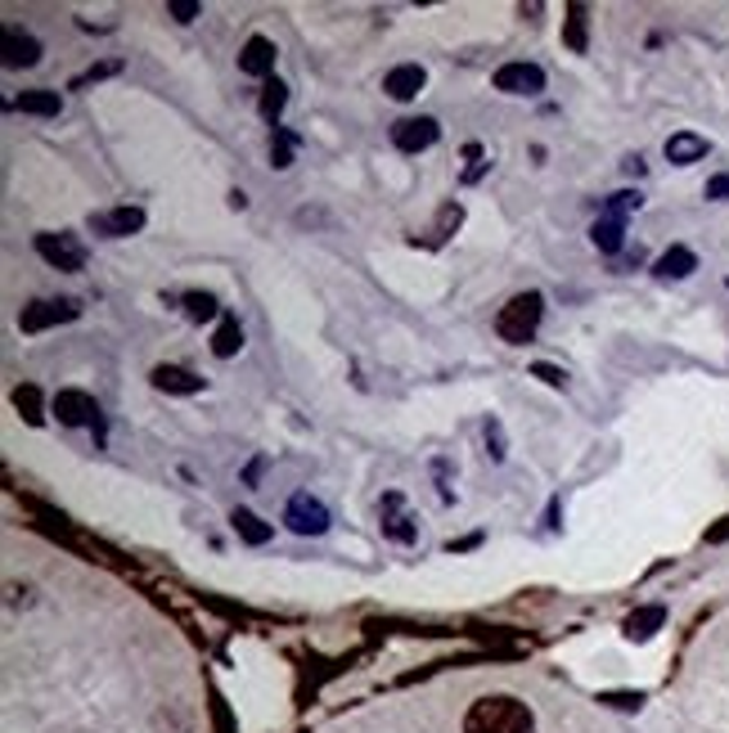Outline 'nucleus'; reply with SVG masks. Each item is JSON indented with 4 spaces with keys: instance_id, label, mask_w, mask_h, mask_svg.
<instances>
[{
    "instance_id": "nucleus-18",
    "label": "nucleus",
    "mask_w": 729,
    "mask_h": 733,
    "mask_svg": "<svg viewBox=\"0 0 729 733\" xmlns=\"http://www.w3.org/2000/svg\"><path fill=\"white\" fill-rule=\"evenodd\" d=\"M64 100L59 91H23L19 95V113H32V117H59Z\"/></svg>"
},
{
    "instance_id": "nucleus-21",
    "label": "nucleus",
    "mask_w": 729,
    "mask_h": 733,
    "mask_svg": "<svg viewBox=\"0 0 729 733\" xmlns=\"http://www.w3.org/2000/svg\"><path fill=\"white\" fill-rule=\"evenodd\" d=\"M563 41H568V50H572V55H585V5H568Z\"/></svg>"
},
{
    "instance_id": "nucleus-16",
    "label": "nucleus",
    "mask_w": 729,
    "mask_h": 733,
    "mask_svg": "<svg viewBox=\"0 0 729 733\" xmlns=\"http://www.w3.org/2000/svg\"><path fill=\"white\" fill-rule=\"evenodd\" d=\"M590 239H594L599 252H622V243H626V221L613 217V211H604V217L590 226Z\"/></svg>"
},
{
    "instance_id": "nucleus-5",
    "label": "nucleus",
    "mask_w": 729,
    "mask_h": 733,
    "mask_svg": "<svg viewBox=\"0 0 729 733\" xmlns=\"http://www.w3.org/2000/svg\"><path fill=\"white\" fill-rule=\"evenodd\" d=\"M36 252H41V262L64 271V275H77L86 266V252L72 234H36Z\"/></svg>"
},
{
    "instance_id": "nucleus-20",
    "label": "nucleus",
    "mask_w": 729,
    "mask_h": 733,
    "mask_svg": "<svg viewBox=\"0 0 729 733\" xmlns=\"http://www.w3.org/2000/svg\"><path fill=\"white\" fill-rule=\"evenodd\" d=\"M230 523H235L239 540H248V545H266V540H271V527H266L257 513H248V508H235V517H230Z\"/></svg>"
},
{
    "instance_id": "nucleus-33",
    "label": "nucleus",
    "mask_w": 729,
    "mask_h": 733,
    "mask_svg": "<svg viewBox=\"0 0 729 733\" xmlns=\"http://www.w3.org/2000/svg\"><path fill=\"white\" fill-rule=\"evenodd\" d=\"M171 14H176L181 23H190L198 14V5H194V0H171Z\"/></svg>"
},
{
    "instance_id": "nucleus-4",
    "label": "nucleus",
    "mask_w": 729,
    "mask_h": 733,
    "mask_svg": "<svg viewBox=\"0 0 729 733\" xmlns=\"http://www.w3.org/2000/svg\"><path fill=\"white\" fill-rule=\"evenodd\" d=\"M81 316V301L72 297H59V301H32V307H23L19 316V329L23 333H41V329H55V324H68Z\"/></svg>"
},
{
    "instance_id": "nucleus-14",
    "label": "nucleus",
    "mask_w": 729,
    "mask_h": 733,
    "mask_svg": "<svg viewBox=\"0 0 729 733\" xmlns=\"http://www.w3.org/2000/svg\"><path fill=\"white\" fill-rule=\"evenodd\" d=\"M41 59V41L19 32V27H5V64L10 68H32Z\"/></svg>"
},
{
    "instance_id": "nucleus-24",
    "label": "nucleus",
    "mask_w": 729,
    "mask_h": 733,
    "mask_svg": "<svg viewBox=\"0 0 729 733\" xmlns=\"http://www.w3.org/2000/svg\"><path fill=\"white\" fill-rule=\"evenodd\" d=\"M185 316L190 320H212V316H217V297H212V293H185Z\"/></svg>"
},
{
    "instance_id": "nucleus-31",
    "label": "nucleus",
    "mask_w": 729,
    "mask_h": 733,
    "mask_svg": "<svg viewBox=\"0 0 729 733\" xmlns=\"http://www.w3.org/2000/svg\"><path fill=\"white\" fill-rule=\"evenodd\" d=\"M487 446H491V459H504V433L496 419H487Z\"/></svg>"
},
{
    "instance_id": "nucleus-8",
    "label": "nucleus",
    "mask_w": 729,
    "mask_h": 733,
    "mask_svg": "<svg viewBox=\"0 0 729 733\" xmlns=\"http://www.w3.org/2000/svg\"><path fill=\"white\" fill-rule=\"evenodd\" d=\"M91 230L104 239H126L145 230V211L140 207H113V211H91Z\"/></svg>"
},
{
    "instance_id": "nucleus-27",
    "label": "nucleus",
    "mask_w": 729,
    "mask_h": 733,
    "mask_svg": "<svg viewBox=\"0 0 729 733\" xmlns=\"http://www.w3.org/2000/svg\"><path fill=\"white\" fill-rule=\"evenodd\" d=\"M113 72H122V64H117V59H104V64H95V68L77 72V77H72V91H86V85H95V81H104V77H113Z\"/></svg>"
},
{
    "instance_id": "nucleus-23",
    "label": "nucleus",
    "mask_w": 729,
    "mask_h": 733,
    "mask_svg": "<svg viewBox=\"0 0 729 733\" xmlns=\"http://www.w3.org/2000/svg\"><path fill=\"white\" fill-rule=\"evenodd\" d=\"M284 104H288V85L284 81H266V91H262V117L266 122H280V113H284Z\"/></svg>"
},
{
    "instance_id": "nucleus-32",
    "label": "nucleus",
    "mask_w": 729,
    "mask_h": 733,
    "mask_svg": "<svg viewBox=\"0 0 729 733\" xmlns=\"http://www.w3.org/2000/svg\"><path fill=\"white\" fill-rule=\"evenodd\" d=\"M707 198H729V171H725V176H711V181H707Z\"/></svg>"
},
{
    "instance_id": "nucleus-29",
    "label": "nucleus",
    "mask_w": 729,
    "mask_h": 733,
    "mask_svg": "<svg viewBox=\"0 0 729 733\" xmlns=\"http://www.w3.org/2000/svg\"><path fill=\"white\" fill-rule=\"evenodd\" d=\"M639 203H645V198H639L635 190H622V194H613L608 211H613V217H622V221H626V211H639Z\"/></svg>"
},
{
    "instance_id": "nucleus-6",
    "label": "nucleus",
    "mask_w": 729,
    "mask_h": 733,
    "mask_svg": "<svg viewBox=\"0 0 729 733\" xmlns=\"http://www.w3.org/2000/svg\"><path fill=\"white\" fill-rule=\"evenodd\" d=\"M437 136H442L437 117H401V122L392 126V145H397L401 153H423V149H433Z\"/></svg>"
},
{
    "instance_id": "nucleus-28",
    "label": "nucleus",
    "mask_w": 729,
    "mask_h": 733,
    "mask_svg": "<svg viewBox=\"0 0 729 733\" xmlns=\"http://www.w3.org/2000/svg\"><path fill=\"white\" fill-rule=\"evenodd\" d=\"M459 221H464V207H459V203H446V207H442V217H437V234H433V243H442Z\"/></svg>"
},
{
    "instance_id": "nucleus-17",
    "label": "nucleus",
    "mask_w": 729,
    "mask_h": 733,
    "mask_svg": "<svg viewBox=\"0 0 729 733\" xmlns=\"http://www.w3.org/2000/svg\"><path fill=\"white\" fill-rule=\"evenodd\" d=\"M707 140L703 136H694V131H680V136H671L667 140V158L675 162V167H690V162H698V158H707Z\"/></svg>"
},
{
    "instance_id": "nucleus-11",
    "label": "nucleus",
    "mask_w": 729,
    "mask_h": 733,
    "mask_svg": "<svg viewBox=\"0 0 729 733\" xmlns=\"http://www.w3.org/2000/svg\"><path fill=\"white\" fill-rule=\"evenodd\" d=\"M383 536L397 540V545H410V540L419 536L414 517L401 513V495H397V491H392V495H383Z\"/></svg>"
},
{
    "instance_id": "nucleus-26",
    "label": "nucleus",
    "mask_w": 729,
    "mask_h": 733,
    "mask_svg": "<svg viewBox=\"0 0 729 733\" xmlns=\"http://www.w3.org/2000/svg\"><path fill=\"white\" fill-rule=\"evenodd\" d=\"M293 136L288 131H280V126H275V136H271V167L275 171H284V167H293Z\"/></svg>"
},
{
    "instance_id": "nucleus-12",
    "label": "nucleus",
    "mask_w": 729,
    "mask_h": 733,
    "mask_svg": "<svg viewBox=\"0 0 729 733\" xmlns=\"http://www.w3.org/2000/svg\"><path fill=\"white\" fill-rule=\"evenodd\" d=\"M149 378H153L158 392H171V397H194V392H203V378L190 374V369H181V365H158Z\"/></svg>"
},
{
    "instance_id": "nucleus-10",
    "label": "nucleus",
    "mask_w": 729,
    "mask_h": 733,
    "mask_svg": "<svg viewBox=\"0 0 729 733\" xmlns=\"http://www.w3.org/2000/svg\"><path fill=\"white\" fill-rule=\"evenodd\" d=\"M275 59H280L275 41H271V36H252L248 46L239 50V72H248V77H271V72H275Z\"/></svg>"
},
{
    "instance_id": "nucleus-30",
    "label": "nucleus",
    "mask_w": 729,
    "mask_h": 733,
    "mask_svg": "<svg viewBox=\"0 0 729 733\" xmlns=\"http://www.w3.org/2000/svg\"><path fill=\"white\" fill-rule=\"evenodd\" d=\"M532 374H536L540 382H549V387H563V382H568V374H563V369H554V365H545V360H540V365H532Z\"/></svg>"
},
{
    "instance_id": "nucleus-13",
    "label": "nucleus",
    "mask_w": 729,
    "mask_h": 733,
    "mask_svg": "<svg viewBox=\"0 0 729 733\" xmlns=\"http://www.w3.org/2000/svg\"><path fill=\"white\" fill-rule=\"evenodd\" d=\"M423 68L419 64H401V68H392L388 77H383V91H388L392 100H414L419 91H423Z\"/></svg>"
},
{
    "instance_id": "nucleus-25",
    "label": "nucleus",
    "mask_w": 729,
    "mask_h": 733,
    "mask_svg": "<svg viewBox=\"0 0 729 733\" xmlns=\"http://www.w3.org/2000/svg\"><path fill=\"white\" fill-rule=\"evenodd\" d=\"M14 405H19V414L36 427L41 419H46V414H41V392H36V387H19V392H14Z\"/></svg>"
},
{
    "instance_id": "nucleus-34",
    "label": "nucleus",
    "mask_w": 729,
    "mask_h": 733,
    "mask_svg": "<svg viewBox=\"0 0 729 733\" xmlns=\"http://www.w3.org/2000/svg\"><path fill=\"white\" fill-rule=\"evenodd\" d=\"M604 702H613V707H639L645 698H639V694H608Z\"/></svg>"
},
{
    "instance_id": "nucleus-1",
    "label": "nucleus",
    "mask_w": 729,
    "mask_h": 733,
    "mask_svg": "<svg viewBox=\"0 0 729 733\" xmlns=\"http://www.w3.org/2000/svg\"><path fill=\"white\" fill-rule=\"evenodd\" d=\"M464 733H536V715L527 702L496 694V698H478L464 715Z\"/></svg>"
},
{
    "instance_id": "nucleus-3",
    "label": "nucleus",
    "mask_w": 729,
    "mask_h": 733,
    "mask_svg": "<svg viewBox=\"0 0 729 733\" xmlns=\"http://www.w3.org/2000/svg\"><path fill=\"white\" fill-rule=\"evenodd\" d=\"M284 523L297 531V536H324L329 531V508L311 495V491H297L284 508Z\"/></svg>"
},
{
    "instance_id": "nucleus-7",
    "label": "nucleus",
    "mask_w": 729,
    "mask_h": 733,
    "mask_svg": "<svg viewBox=\"0 0 729 733\" xmlns=\"http://www.w3.org/2000/svg\"><path fill=\"white\" fill-rule=\"evenodd\" d=\"M496 91H504V95H540L545 91V72L536 64H504L496 72Z\"/></svg>"
},
{
    "instance_id": "nucleus-9",
    "label": "nucleus",
    "mask_w": 729,
    "mask_h": 733,
    "mask_svg": "<svg viewBox=\"0 0 729 733\" xmlns=\"http://www.w3.org/2000/svg\"><path fill=\"white\" fill-rule=\"evenodd\" d=\"M55 414L64 427H86V423H100V405L91 392H77V387H68V392L55 397Z\"/></svg>"
},
{
    "instance_id": "nucleus-2",
    "label": "nucleus",
    "mask_w": 729,
    "mask_h": 733,
    "mask_svg": "<svg viewBox=\"0 0 729 733\" xmlns=\"http://www.w3.org/2000/svg\"><path fill=\"white\" fill-rule=\"evenodd\" d=\"M540 316H545V297H540L536 288H532V293H519V297H509L504 307H500V316H496V333H500L504 342H513V347H523V342L536 337Z\"/></svg>"
},
{
    "instance_id": "nucleus-19",
    "label": "nucleus",
    "mask_w": 729,
    "mask_h": 733,
    "mask_svg": "<svg viewBox=\"0 0 729 733\" xmlns=\"http://www.w3.org/2000/svg\"><path fill=\"white\" fill-rule=\"evenodd\" d=\"M239 347H243V329H239V320H221V329L212 333V356H221V360H230V356H239Z\"/></svg>"
},
{
    "instance_id": "nucleus-15",
    "label": "nucleus",
    "mask_w": 729,
    "mask_h": 733,
    "mask_svg": "<svg viewBox=\"0 0 729 733\" xmlns=\"http://www.w3.org/2000/svg\"><path fill=\"white\" fill-rule=\"evenodd\" d=\"M698 271V256L690 252V248H667L662 256H658V266H653V275L658 279H684V275H694Z\"/></svg>"
},
{
    "instance_id": "nucleus-22",
    "label": "nucleus",
    "mask_w": 729,
    "mask_h": 733,
    "mask_svg": "<svg viewBox=\"0 0 729 733\" xmlns=\"http://www.w3.org/2000/svg\"><path fill=\"white\" fill-rule=\"evenodd\" d=\"M662 621H667V612H662V608H639V612L626 621V634H630V639H649Z\"/></svg>"
}]
</instances>
